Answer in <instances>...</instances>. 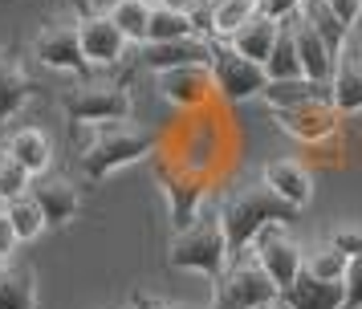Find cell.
<instances>
[{"label": "cell", "mask_w": 362, "mask_h": 309, "mask_svg": "<svg viewBox=\"0 0 362 309\" xmlns=\"http://www.w3.org/2000/svg\"><path fill=\"white\" fill-rule=\"evenodd\" d=\"M273 301H277V285L252 260V252L228 257V264L212 276L208 309H269Z\"/></svg>", "instance_id": "5"}, {"label": "cell", "mask_w": 362, "mask_h": 309, "mask_svg": "<svg viewBox=\"0 0 362 309\" xmlns=\"http://www.w3.org/2000/svg\"><path fill=\"white\" fill-rule=\"evenodd\" d=\"M29 183H33V175H29L25 167H17L13 159H0V204H8V199L25 195L29 192Z\"/></svg>", "instance_id": "31"}, {"label": "cell", "mask_w": 362, "mask_h": 309, "mask_svg": "<svg viewBox=\"0 0 362 309\" xmlns=\"http://www.w3.org/2000/svg\"><path fill=\"white\" fill-rule=\"evenodd\" d=\"M257 13H261V0H216L212 13H208V37L228 41L232 33L248 25Z\"/></svg>", "instance_id": "24"}, {"label": "cell", "mask_w": 362, "mask_h": 309, "mask_svg": "<svg viewBox=\"0 0 362 309\" xmlns=\"http://www.w3.org/2000/svg\"><path fill=\"white\" fill-rule=\"evenodd\" d=\"M74 29H78V45H82V57L86 65H94V69H110V65L122 62V53H127V37L110 25V16L106 13H86L82 21H74Z\"/></svg>", "instance_id": "8"}, {"label": "cell", "mask_w": 362, "mask_h": 309, "mask_svg": "<svg viewBox=\"0 0 362 309\" xmlns=\"http://www.w3.org/2000/svg\"><path fill=\"white\" fill-rule=\"evenodd\" d=\"M216 211H220V228H224V248H228V257L248 252L252 236H257L264 224H273V220H289V208H285L264 183L236 187V192H232Z\"/></svg>", "instance_id": "2"}, {"label": "cell", "mask_w": 362, "mask_h": 309, "mask_svg": "<svg viewBox=\"0 0 362 309\" xmlns=\"http://www.w3.org/2000/svg\"><path fill=\"white\" fill-rule=\"evenodd\" d=\"M155 4H159V8H175V13H192L199 0H155Z\"/></svg>", "instance_id": "38"}, {"label": "cell", "mask_w": 362, "mask_h": 309, "mask_svg": "<svg viewBox=\"0 0 362 309\" xmlns=\"http://www.w3.org/2000/svg\"><path fill=\"white\" fill-rule=\"evenodd\" d=\"M329 4V13L342 21L346 29H354L358 25V16H362V0H326Z\"/></svg>", "instance_id": "34"}, {"label": "cell", "mask_w": 362, "mask_h": 309, "mask_svg": "<svg viewBox=\"0 0 362 309\" xmlns=\"http://www.w3.org/2000/svg\"><path fill=\"white\" fill-rule=\"evenodd\" d=\"M301 8V0H261V16L269 21H289Z\"/></svg>", "instance_id": "35"}, {"label": "cell", "mask_w": 362, "mask_h": 309, "mask_svg": "<svg viewBox=\"0 0 362 309\" xmlns=\"http://www.w3.org/2000/svg\"><path fill=\"white\" fill-rule=\"evenodd\" d=\"M183 37H199L196 16L155 4V8H151V21H147V41H183Z\"/></svg>", "instance_id": "25"}, {"label": "cell", "mask_w": 362, "mask_h": 309, "mask_svg": "<svg viewBox=\"0 0 362 309\" xmlns=\"http://www.w3.org/2000/svg\"><path fill=\"white\" fill-rule=\"evenodd\" d=\"M110 309H131V305H110Z\"/></svg>", "instance_id": "39"}, {"label": "cell", "mask_w": 362, "mask_h": 309, "mask_svg": "<svg viewBox=\"0 0 362 309\" xmlns=\"http://www.w3.org/2000/svg\"><path fill=\"white\" fill-rule=\"evenodd\" d=\"M139 62L167 74V69H208V37H183V41H143Z\"/></svg>", "instance_id": "10"}, {"label": "cell", "mask_w": 362, "mask_h": 309, "mask_svg": "<svg viewBox=\"0 0 362 309\" xmlns=\"http://www.w3.org/2000/svg\"><path fill=\"white\" fill-rule=\"evenodd\" d=\"M289 29H293V49H297V65H301V78L310 81H322V86H329V74H334V53H329L326 45H322V37L313 33V25L305 21L301 13L289 16Z\"/></svg>", "instance_id": "14"}, {"label": "cell", "mask_w": 362, "mask_h": 309, "mask_svg": "<svg viewBox=\"0 0 362 309\" xmlns=\"http://www.w3.org/2000/svg\"><path fill=\"white\" fill-rule=\"evenodd\" d=\"M269 309H281V305H277V301H273V305H269Z\"/></svg>", "instance_id": "40"}, {"label": "cell", "mask_w": 362, "mask_h": 309, "mask_svg": "<svg viewBox=\"0 0 362 309\" xmlns=\"http://www.w3.org/2000/svg\"><path fill=\"white\" fill-rule=\"evenodd\" d=\"M167 264L171 269H187V273H199V276L220 273L228 264L220 211H196L192 224L175 228V236L167 240Z\"/></svg>", "instance_id": "3"}, {"label": "cell", "mask_w": 362, "mask_h": 309, "mask_svg": "<svg viewBox=\"0 0 362 309\" xmlns=\"http://www.w3.org/2000/svg\"><path fill=\"white\" fill-rule=\"evenodd\" d=\"M57 106L78 127H102V122H127L134 114V98L127 90V81L82 78L57 98Z\"/></svg>", "instance_id": "4"}, {"label": "cell", "mask_w": 362, "mask_h": 309, "mask_svg": "<svg viewBox=\"0 0 362 309\" xmlns=\"http://www.w3.org/2000/svg\"><path fill=\"white\" fill-rule=\"evenodd\" d=\"M4 159H13L17 167H25V171L37 179V175H45V167H49V159H53V146L37 127H21V130L8 134V155H4Z\"/></svg>", "instance_id": "18"}, {"label": "cell", "mask_w": 362, "mask_h": 309, "mask_svg": "<svg viewBox=\"0 0 362 309\" xmlns=\"http://www.w3.org/2000/svg\"><path fill=\"white\" fill-rule=\"evenodd\" d=\"M329 106L338 114L362 110V62L358 53H338L329 74Z\"/></svg>", "instance_id": "16"}, {"label": "cell", "mask_w": 362, "mask_h": 309, "mask_svg": "<svg viewBox=\"0 0 362 309\" xmlns=\"http://www.w3.org/2000/svg\"><path fill=\"white\" fill-rule=\"evenodd\" d=\"M358 62H362V45H358Z\"/></svg>", "instance_id": "41"}, {"label": "cell", "mask_w": 362, "mask_h": 309, "mask_svg": "<svg viewBox=\"0 0 362 309\" xmlns=\"http://www.w3.org/2000/svg\"><path fill=\"white\" fill-rule=\"evenodd\" d=\"M155 146H159V134L147 130V127L102 122V127H94L90 143L82 146L78 167H82V175L90 179V183H98V179L115 175V171H122V167H131V163L147 159Z\"/></svg>", "instance_id": "1"}, {"label": "cell", "mask_w": 362, "mask_h": 309, "mask_svg": "<svg viewBox=\"0 0 362 309\" xmlns=\"http://www.w3.org/2000/svg\"><path fill=\"white\" fill-rule=\"evenodd\" d=\"M269 110H285V106H301L313 98H329V86L310 78H285V81H264V90L257 94Z\"/></svg>", "instance_id": "20"}, {"label": "cell", "mask_w": 362, "mask_h": 309, "mask_svg": "<svg viewBox=\"0 0 362 309\" xmlns=\"http://www.w3.org/2000/svg\"><path fill=\"white\" fill-rule=\"evenodd\" d=\"M277 25L281 21H269V16H252L248 25H240V29L228 37V45L240 53V57H248V62H257L264 69V62H269V49H273V41H277Z\"/></svg>", "instance_id": "19"}, {"label": "cell", "mask_w": 362, "mask_h": 309, "mask_svg": "<svg viewBox=\"0 0 362 309\" xmlns=\"http://www.w3.org/2000/svg\"><path fill=\"white\" fill-rule=\"evenodd\" d=\"M342 309H362V252L346 257L342 273Z\"/></svg>", "instance_id": "32"}, {"label": "cell", "mask_w": 362, "mask_h": 309, "mask_svg": "<svg viewBox=\"0 0 362 309\" xmlns=\"http://www.w3.org/2000/svg\"><path fill=\"white\" fill-rule=\"evenodd\" d=\"M326 240L334 244L342 257H358L362 252V224H350V220H346V224H334Z\"/></svg>", "instance_id": "33"}, {"label": "cell", "mask_w": 362, "mask_h": 309, "mask_svg": "<svg viewBox=\"0 0 362 309\" xmlns=\"http://www.w3.org/2000/svg\"><path fill=\"white\" fill-rule=\"evenodd\" d=\"M301 273L317 276V281H342L346 257L329 240H322V244H313V248H301Z\"/></svg>", "instance_id": "28"}, {"label": "cell", "mask_w": 362, "mask_h": 309, "mask_svg": "<svg viewBox=\"0 0 362 309\" xmlns=\"http://www.w3.org/2000/svg\"><path fill=\"white\" fill-rule=\"evenodd\" d=\"M0 264H4V260H0Z\"/></svg>", "instance_id": "42"}, {"label": "cell", "mask_w": 362, "mask_h": 309, "mask_svg": "<svg viewBox=\"0 0 362 309\" xmlns=\"http://www.w3.org/2000/svg\"><path fill=\"white\" fill-rule=\"evenodd\" d=\"M199 74H208V69H167V74H155L159 78V90H163V98H171V102H180V106H187V102H196V90L187 86V81H196Z\"/></svg>", "instance_id": "30"}, {"label": "cell", "mask_w": 362, "mask_h": 309, "mask_svg": "<svg viewBox=\"0 0 362 309\" xmlns=\"http://www.w3.org/2000/svg\"><path fill=\"white\" fill-rule=\"evenodd\" d=\"M167 208H171V228H183L192 224V216L199 211V195H204V187H199L196 179H167Z\"/></svg>", "instance_id": "27"}, {"label": "cell", "mask_w": 362, "mask_h": 309, "mask_svg": "<svg viewBox=\"0 0 362 309\" xmlns=\"http://www.w3.org/2000/svg\"><path fill=\"white\" fill-rule=\"evenodd\" d=\"M248 252H252V260H257L264 273H269V281L277 285V293L285 289L297 273H301V244L293 240V232H289V224H285V220L264 224L261 232L252 236Z\"/></svg>", "instance_id": "7"}, {"label": "cell", "mask_w": 362, "mask_h": 309, "mask_svg": "<svg viewBox=\"0 0 362 309\" xmlns=\"http://www.w3.org/2000/svg\"><path fill=\"white\" fill-rule=\"evenodd\" d=\"M273 118L285 134H293L301 143H322L338 130V110L329 106V98H313V102H301V106L273 110Z\"/></svg>", "instance_id": "9"}, {"label": "cell", "mask_w": 362, "mask_h": 309, "mask_svg": "<svg viewBox=\"0 0 362 309\" xmlns=\"http://www.w3.org/2000/svg\"><path fill=\"white\" fill-rule=\"evenodd\" d=\"M264 78L269 81H285V78H301V65H297V49H293V29L289 21L277 25V41L269 49V62H264Z\"/></svg>", "instance_id": "26"}, {"label": "cell", "mask_w": 362, "mask_h": 309, "mask_svg": "<svg viewBox=\"0 0 362 309\" xmlns=\"http://www.w3.org/2000/svg\"><path fill=\"white\" fill-rule=\"evenodd\" d=\"M33 57L49 69H62V74H86L90 65L82 57V45H78V29L74 25H49L33 37Z\"/></svg>", "instance_id": "11"}, {"label": "cell", "mask_w": 362, "mask_h": 309, "mask_svg": "<svg viewBox=\"0 0 362 309\" xmlns=\"http://www.w3.org/2000/svg\"><path fill=\"white\" fill-rule=\"evenodd\" d=\"M281 309H342V281H317L310 273H297L277 293Z\"/></svg>", "instance_id": "15"}, {"label": "cell", "mask_w": 362, "mask_h": 309, "mask_svg": "<svg viewBox=\"0 0 362 309\" xmlns=\"http://www.w3.org/2000/svg\"><path fill=\"white\" fill-rule=\"evenodd\" d=\"M29 98H33V81H29V74H25L17 62H8V57L0 53V130H4V122H8Z\"/></svg>", "instance_id": "21"}, {"label": "cell", "mask_w": 362, "mask_h": 309, "mask_svg": "<svg viewBox=\"0 0 362 309\" xmlns=\"http://www.w3.org/2000/svg\"><path fill=\"white\" fill-rule=\"evenodd\" d=\"M13 252H17V232H13L8 216L0 208V260H13Z\"/></svg>", "instance_id": "37"}, {"label": "cell", "mask_w": 362, "mask_h": 309, "mask_svg": "<svg viewBox=\"0 0 362 309\" xmlns=\"http://www.w3.org/2000/svg\"><path fill=\"white\" fill-rule=\"evenodd\" d=\"M208 78L220 94L228 98V102H248V98H257L264 90V69L257 62H248L240 57L228 41H220V37H208Z\"/></svg>", "instance_id": "6"}, {"label": "cell", "mask_w": 362, "mask_h": 309, "mask_svg": "<svg viewBox=\"0 0 362 309\" xmlns=\"http://www.w3.org/2000/svg\"><path fill=\"white\" fill-rule=\"evenodd\" d=\"M261 183L277 195L289 211L305 208V204L313 199V175L297 159H273V163H264Z\"/></svg>", "instance_id": "13"}, {"label": "cell", "mask_w": 362, "mask_h": 309, "mask_svg": "<svg viewBox=\"0 0 362 309\" xmlns=\"http://www.w3.org/2000/svg\"><path fill=\"white\" fill-rule=\"evenodd\" d=\"M0 309H37V273L25 260L0 264Z\"/></svg>", "instance_id": "17"}, {"label": "cell", "mask_w": 362, "mask_h": 309, "mask_svg": "<svg viewBox=\"0 0 362 309\" xmlns=\"http://www.w3.org/2000/svg\"><path fill=\"white\" fill-rule=\"evenodd\" d=\"M297 13L313 25V33L322 37V45H326L334 57H338V53H346V45H350V29H346L342 21L329 13L326 0H301V8H297Z\"/></svg>", "instance_id": "22"}, {"label": "cell", "mask_w": 362, "mask_h": 309, "mask_svg": "<svg viewBox=\"0 0 362 309\" xmlns=\"http://www.w3.org/2000/svg\"><path fill=\"white\" fill-rule=\"evenodd\" d=\"M29 199H33L37 208H41V216H45V228H66L74 216H78V208H82V192L69 183V179H41L37 175V183H29Z\"/></svg>", "instance_id": "12"}, {"label": "cell", "mask_w": 362, "mask_h": 309, "mask_svg": "<svg viewBox=\"0 0 362 309\" xmlns=\"http://www.w3.org/2000/svg\"><path fill=\"white\" fill-rule=\"evenodd\" d=\"M131 309H208V305H180V301H163V297H151V293H134Z\"/></svg>", "instance_id": "36"}, {"label": "cell", "mask_w": 362, "mask_h": 309, "mask_svg": "<svg viewBox=\"0 0 362 309\" xmlns=\"http://www.w3.org/2000/svg\"><path fill=\"white\" fill-rule=\"evenodd\" d=\"M4 216H8V224L17 232V244H33L41 232H45V216L37 208L29 195H17V199H8L4 204Z\"/></svg>", "instance_id": "29"}, {"label": "cell", "mask_w": 362, "mask_h": 309, "mask_svg": "<svg viewBox=\"0 0 362 309\" xmlns=\"http://www.w3.org/2000/svg\"><path fill=\"white\" fill-rule=\"evenodd\" d=\"M151 8H155V0H110V25H115L131 45H143L147 41V21H151Z\"/></svg>", "instance_id": "23"}]
</instances>
